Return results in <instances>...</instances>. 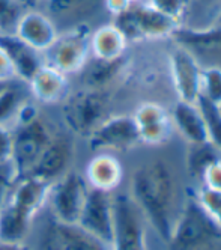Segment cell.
Instances as JSON below:
<instances>
[{
  "label": "cell",
  "mask_w": 221,
  "mask_h": 250,
  "mask_svg": "<svg viewBox=\"0 0 221 250\" xmlns=\"http://www.w3.org/2000/svg\"><path fill=\"white\" fill-rule=\"evenodd\" d=\"M200 97L206 98L217 105L221 103V66H203V69H201Z\"/></svg>",
  "instance_id": "f546056e"
},
{
  "label": "cell",
  "mask_w": 221,
  "mask_h": 250,
  "mask_svg": "<svg viewBox=\"0 0 221 250\" xmlns=\"http://www.w3.org/2000/svg\"><path fill=\"white\" fill-rule=\"evenodd\" d=\"M26 11L21 0H0V33H15Z\"/></svg>",
  "instance_id": "4dcf8cb0"
},
{
  "label": "cell",
  "mask_w": 221,
  "mask_h": 250,
  "mask_svg": "<svg viewBox=\"0 0 221 250\" xmlns=\"http://www.w3.org/2000/svg\"><path fill=\"white\" fill-rule=\"evenodd\" d=\"M18 178L20 176H18L12 162L0 163V208L6 204Z\"/></svg>",
  "instance_id": "836d02e7"
},
{
  "label": "cell",
  "mask_w": 221,
  "mask_h": 250,
  "mask_svg": "<svg viewBox=\"0 0 221 250\" xmlns=\"http://www.w3.org/2000/svg\"><path fill=\"white\" fill-rule=\"evenodd\" d=\"M126 50H128V41L112 20L104 21L92 29V35H90L92 56L113 61L125 56Z\"/></svg>",
  "instance_id": "7402d4cb"
},
{
  "label": "cell",
  "mask_w": 221,
  "mask_h": 250,
  "mask_svg": "<svg viewBox=\"0 0 221 250\" xmlns=\"http://www.w3.org/2000/svg\"><path fill=\"white\" fill-rule=\"evenodd\" d=\"M27 86L33 101L44 105H59L72 91L69 76L48 65L36 71Z\"/></svg>",
  "instance_id": "2e32d148"
},
{
  "label": "cell",
  "mask_w": 221,
  "mask_h": 250,
  "mask_svg": "<svg viewBox=\"0 0 221 250\" xmlns=\"http://www.w3.org/2000/svg\"><path fill=\"white\" fill-rule=\"evenodd\" d=\"M131 5L133 3L130 0H104V9L107 15L110 17V20L121 15L122 12H125Z\"/></svg>",
  "instance_id": "74e56055"
},
{
  "label": "cell",
  "mask_w": 221,
  "mask_h": 250,
  "mask_svg": "<svg viewBox=\"0 0 221 250\" xmlns=\"http://www.w3.org/2000/svg\"><path fill=\"white\" fill-rule=\"evenodd\" d=\"M56 27L60 30L77 26H90L98 21L101 15L107 14L104 0H47L41 8Z\"/></svg>",
  "instance_id": "4fadbf2b"
},
{
  "label": "cell",
  "mask_w": 221,
  "mask_h": 250,
  "mask_svg": "<svg viewBox=\"0 0 221 250\" xmlns=\"http://www.w3.org/2000/svg\"><path fill=\"white\" fill-rule=\"evenodd\" d=\"M74 160H76L74 136L68 131H56L45 151L40 157L38 163L30 172V176L38 178L47 184H53L74 169Z\"/></svg>",
  "instance_id": "30bf717a"
},
{
  "label": "cell",
  "mask_w": 221,
  "mask_h": 250,
  "mask_svg": "<svg viewBox=\"0 0 221 250\" xmlns=\"http://www.w3.org/2000/svg\"><path fill=\"white\" fill-rule=\"evenodd\" d=\"M5 84H6V83H0V91H2V89L5 87Z\"/></svg>",
  "instance_id": "7bdbcfd3"
},
{
  "label": "cell",
  "mask_w": 221,
  "mask_h": 250,
  "mask_svg": "<svg viewBox=\"0 0 221 250\" xmlns=\"http://www.w3.org/2000/svg\"><path fill=\"white\" fill-rule=\"evenodd\" d=\"M89 188L83 173L74 169L69 170L60 180L50 184L45 205L50 216L59 223L77 225Z\"/></svg>",
  "instance_id": "52a82bcc"
},
{
  "label": "cell",
  "mask_w": 221,
  "mask_h": 250,
  "mask_svg": "<svg viewBox=\"0 0 221 250\" xmlns=\"http://www.w3.org/2000/svg\"><path fill=\"white\" fill-rule=\"evenodd\" d=\"M33 100L26 82L14 80L0 91V125L12 128L23 107Z\"/></svg>",
  "instance_id": "cb8c5ba5"
},
{
  "label": "cell",
  "mask_w": 221,
  "mask_h": 250,
  "mask_svg": "<svg viewBox=\"0 0 221 250\" xmlns=\"http://www.w3.org/2000/svg\"><path fill=\"white\" fill-rule=\"evenodd\" d=\"M56 131L58 130L54 128L51 121H48L41 112L12 128L14 148L11 162L18 176L30 175Z\"/></svg>",
  "instance_id": "277c9868"
},
{
  "label": "cell",
  "mask_w": 221,
  "mask_h": 250,
  "mask_svg": "<svg viewBox=\"0 0 221 250\" xmlns=\"http://www.w3.org/2000/svg\"><path fill=\"white\" fill-rule=\"evenodd\" d=\"M128 194L144 222L167 244L185 199L173 166L162 158H151L140 163L131 173Z\"/></svg>",
  "instance_id": "6da1fadb"
},
{
  "label": "cell",
  "mask_w": 221,
  "mask_h": 250,
  "mask_svg": "<svg viewBox=\"0 0 221 250\" xmlns=\"http://www.w3.org/2000/svg\"><path fill=\"white\" fill-rule=\"evenodd\" d=\"M194 196L205 212L221 228V191L199 186L194 190Z\"/></svg>",
  "instance_id": "1f68e13d"
},
{
  "label": "cell",
  "mask_w": 221,
  "mask_h": 250,
  "mask_svg": "<svg viewBox=\"0 0 221 250\" xmlns=\"http://www.w3.org/2000/svg\"><path fill=\"white\" fill-rule=\"evenodd\" d=\"M15 35L35 50L42 53L56 40L59 29L42 9H27L21 20L18 21Z\"/></svg>",
  "instance_id": "ac0fdd59"
},
{
  "label": "cell",
  "mask_w": 221,
  "mask_h": 250,
  "mask_svg": "<svg viewBox=\"0 0 221 250\" xmlns=\"http://www.w3.org/2000/svg\"><path fill=\"white\" fill-rule=\"evenodd\" d=\"M0 48H3L11 59L17 79L21 82L27 83L36 71L44 65L42 53L26 44L15 33H0Z\"/></svg>",
  "instance_id": "ffe728a7"
},
{
  "label": "cell",
  "mask_w": 221,
  "mask_h": 250,
  "mask_svg": "<svg viewBox=\"0 0 221 250\" xmlns=\"http://www.w3.org/2000/svg\"><path fill=\"white\" fill-rule=\"evenodd\" d=\"M48 190L50 184L38 180V178L30 175L21 176L15 183L6 202L32 219H38L40 214L45 209Z\"/></svg>",
  "instance_id": "d6986e66"
},
{
  "label": "cell",
  "mask_w": 221,
  "mask_h": 250,
  "mask_svg": "<svg viewBox=\"0 0 221 250\" xmlns=\"http://www.w3.org/2000/svg\"><path fill=\"white\" fill-rule=\"evenodd\" d=\"M169 66L178 100L197 103L201 86V69H203L200 61L188 48L175 42L169 53Z\"/></svg>",
  "instance_id": "8fae6325"
},
{
  "label": "cell",
  "mask_w": 221,
  "mask_h": 250,
  "mask_svg": "<svg viewBox=\"0 0 221 250\" xmlns=\"http://www.w3.org/2000/svg\"><path fill=\"white\" fill-rule=\"evenodd\" d=\"M35 223L36 219H32L6 202L0 208V240L20 243L29 241Z\"/></svg>",
  "instance_id": "d4e9b609"
},
{
  "label": "cell",
  "mask_w": 221,
  "mask_h": 250,
  "mask_svg": "<svg viewBox=\"0 0 221 250\" xmlns=\"http://www.w3.org/2000/svg\"><path fill=\"white\" fill-rule=\"evenodd\" d=\"M169 113L173 125V131L185 140V144L208 142L205 119L201 116L197 103L176 100Z\"/></svg>",
  "instance_id": "44dd1931"
},
{
  "label": "cell",
  "mask_w": 221,
  "mask_h": 250,
  "mask_svg": "<svg viewBox=\"0 0 221 250\" xmlns=\"http://www.w3.org/2000/svg\"><path fill=\"white\" fill-rule=\"evenodd\" d=\"M172 40L188 48L196 58L203 56H221V27H208V29H188L181 26Z\"/></svg>",
  "instance_id": "603a6c76"
},
{
  "label": "cell",
  "mask_w": 221,
  "mask_h": 250,
  "mask_svg": "<svg viewBox=\"0 0 221 250\" xmlns=\"http://www.w3.org/2000/svg\"><path fill=\"white\" fill-rule=\"evenodd\" d=\"M221 154L220 151L209 142H201V144H187L185 151V170L191 181L201 186L203 175L209 166L220 162Z\"/></svg>",
  "instance_id": "4316f807"
},
{
  "label": "cell",
  "mask_w": 221,
  "mask_h": 250,
  "mask_svg": "<svg viewBox=\"0 0 221 250\" xmlns=\"http://www.w3.org/2000/svg\"><path fill=\"white\" fill-rule=\"evenodd\" d=\"M14 133L12 128L0 125V163H8L12 158Z\"/></svg>",
  "instance_id": "e575fe53"
},
{
  "label": "cell",
  "mask_w": 221,
  "mask_h": 250,
  "mask_svg": "<svg viewBox=\"0 0 221 250\" xmlns=\"http://www.w3.org/2000/svg\"><path fill=\"white\" fill-rule=\"evenodd\" d=\"M27 9H41L47 0H21Z\"/></svg>",
  "instance_id": "ab89813d"
},
{
  "label": "cell",
  "mask_w": 221,
  "mask_h": 250,
  "mask_svg": "<svg viewBox=\"0 0 221 250\" xmlns=\"http://www.w3.org/2000/svg\"><path fill=\"white\" fill-rule=\"evenodd\" d=\"M130 59L125 56L113 61L90 56L83 68L74 76L80 83V87L95 89V91H110L128 73Z\"/></svg>",
  "instance_id": "9a60e30c"
},
{
  "label": "cell",
  "mask_w": 221,
  "mask_h": 250,
  "mask_svg": "<svg viewBox=\"0 0 221 250\" xmlns=\"http://www.w3.org/2000/svg\"><path fill=\"white\" fill-rule=\"evenodd\" d=\"M92 152H125L141 145L133 115H110L86 139Z\"/></svg>",
  "instance_id": "ba28073f"
},
{
  "label": "cell",
  "mask_w": 221,
  "mask_h": 250,
  "mask_svg": "<svg viewBox=\"0 0 221 250\" xmlns=\"http://www.w3.org/2000/svg\"><path fill=\"white\" fill-rule=\"evenodd\" d=\"M60 121L74 137L86 139L98 125L112 115L110 91L79 87L71 91L59 104Z\"/></svg>",
  "instance_id": "3957f363"
},
{
  "label": "cell",
  "mask_w": 221,
  "mask_h": 250,
  "mask_svg": "<svg viewBox=\"0 0 221 250\" xmlns=\"http://www.w3.org/2000/svg\"><path fill=\"white\" fill-rule=\"evenodd\" d=\"M112 21L123 33L128 44L172 38L181 27V23L160 14L146 2L131 5Z\"/></svg>",
  "instance_id": "5b68a950"
},
{
  "label": "cell",
  "mask_w": 221,
  "mask_h": 250,
  "mask_svg": "<svg viewBox=\"0 0 221 250\" xmlns=\"http://www.w3.org/2000/svg\"><path fill=\"white\" fill-rule=\"evenodd\" d=\"M0 250H33L29 241H5L0 240Z\"/></svg>",
  "instance_id": "f35d334b"
},
{
  "label": "cell",
  "mask_w": 221,
  "mask_h": 250,
  "mask_svg": "<svg viewBox=\"0 0 221 250\" xmlns=\"http://www.w3.org/2000/svg\"><path fill=\"white\" fill-rule=\"evenodd\" d=\"M197 105L201 112V116L205 119L208 142L212 144L221 154V113L218 110L217 104L208 101L203 97H199Z\"/></svg>",
  "instance_id": "f1b7e54d"
},
{
  "label": "cell",
  "mask_w": 221,
  "mask_h": 250,
  "mask_svg": "<svg viewBox=\"0 0 221 250\" xmlns=\"http://www.w3.org/2000/svg\"><path fill=\"white\" fill-rule=\"evenodd\" d=\"M212 27H221V12H220V15L217 17V20H215V23H214Z\"/></svg>",
  "instance_id": "60d3db41"
},
{
  "label": "cell",
  "mask_w": 221,
  "mask_h": 250,
  "mask_svg": "<svg viewBox=\"0 0 221 250\" xmlns=\"http://www.w3.org/2000/svg\"><path fill=\"white\" fill-rule=\"evenodd\" d=\"M217 107H218V110H220V113H221V103H220V104H218Z\"/></svg>",
  "instance_id": "ee69618b"
},
{
  "label": "cell",
  "mask_w": 221,
  "mask_h": 250,
  "mask_svg": "<svg viewBox=\"0 0 221 250\" xmlns=\"http://www.w3.org/2000/svg\"><path fill=\"white\" fill-rule=\"evenodd\" d=\"M167 246L170 250H218L221 247V228L200 207L191 188L185 193Z\"/></svg>",
  "instance_id": "7a4b0ae2"
},
{
  "label": "cell",
  "mask_w": 221,
  "mask_h": 250,
  "mask_svg": "<svg viewBox=\"0 0 221 250\" xmlns=\"http://www.w3.org/2000/svg\"><path fill=\"white\" fill-rule=\"evenodd\" d=\"M112 250H147L146 222L128 191H115Z\"/></svg>",
  "instance_id": "9c48e42d"
},
{
  "label": "cell",
  "mask_w": 221,
  "mask_h": 250,
  "mask_svg": "<svg viewBox=\"0 0 221 250\" xmlns=\"http://www.w3.org/2000/svg\"><path fill=\"white\" fill-rule=\"evenodd\" d=\"M133 118L137 125L141 145H162L175 133L169 110L158 103L146 101L139 104Z\"/></svg>",
  "instance_id": "5bb4252c"
},
{
  "label": "cell",
  "mask_w": 221,
  "mask_h": 250,
  "mask_svg": "<svg viewBox=\"0 0 221 250\" xmlns=\"http://www.w3.org/2000/svg\"><path fill=\"white\" fill-rule=\"evenodd\" d=\"M201 186L221 191V160L208 167V170L203 175Z\"/></svg>",
  "instance_id": "d590c367"
},
{
  "label": "cell",
  "mask_w": 221,
  "mask_h": 250,
  "mask_svg": "<svg viewBox=\"0 0 221 250\" xmlns=\"http://www.w3.org/2000/svg\"><path fill=\"white\" fill-rule=\"evenodd\" d=\"M221 12V0H185L182 24L188 29H208L212 27Z\"/></svg>",
  "instance_id": "83f0119b"
},
{
  "label": "cell",
  "mask_w": 221,
  "mask_h": 250,
  "mask_svg": "<svg viewBox=\"0 0 221 250\" xmlns=\"http://www.w3.org/2000/svg\"><path fill=\"white\" fill-rule=\"evenodd\" d=\"M83 176L90 188L115 193L123 181V166L112 152H95L87 162Z\"/></svg>",
  "instance_id": "e0dca14e"
},
{
  "label": "cell",
  "mask_w": 221,
  "mask_h": 250,
  "mask_svg": "<svg viewBox=\"0 0 221 250\" xmlns=\"http://www.w3.org/2000/svg\"><path fill=\"white\" fill-rule=\"evenodd\" d=\"M56 235L59 250H112V244L100 240L80 225L56 222Z\"/></svg>",
  "instance_id": "484cf974"
},
{
  "label": "cell",
  "mask_w": 221,
  "mask_h": 250,
  "mask_svg": "<svg viewBox=\"0 0 221 250\" xmlns=\"http://www.w3.org/2000/svg\"><path fill=\"white\" fill-rule=\"evenodd\" d=\"M90 26H77L60 30L53 44L42 51L44 65H48L60 73L72 77L83 68L92 56L90 51Z\"/></svg>",
  "instance_id": "8992f818"
},
{
  "label": "cell",
  "mask_w": 221,
  "mask_h": 250,
  "mask_svg": "<svg viewBox=\"0 0 221 250\" xmlns=\"http://www.w3.org/2000/svg\"><path fill=\"white\" fill-rule=\"evenodd\" d=\"M14 80H18L14 65L3 48H0V83H9Z\"/></svg>",
  "instance_id": "8d00e7d4"
},
{
  "label": "cell",
  "mask_w": 221,
  "mask_h": 250,
  "mask_svg": "<svg viewBox=\"0 0 221 250\" xmlns=\"http://www.w3.org/2000/svg\"><path fill=\"white\" fill-rule=\"evenodd\" d=\"M144 2L160 14L182 24L183 12H185V0H144Z\"/></svg>",
  "instance_id": "d6a6232c"
},
{
  "label": "cell",
  "mask_w": 221,
  "mask_h": 250,
  "mask_svg": "<svg viewBox=\"0 0 221 250\" xmlns=\"http://www.w3.org/2000/svg\"><path fill=\"white\" fill-rule=\"evenodd\" d=\"M218 250H221V247H220V249H218Z\"/></svg>",
  "instance_id": "f6af8a7d"
},
{
  "label": "cell",
  "mask_w": 221,
  "mask_h": 250,
  "mask_svg": "<svg viewBox=\"0 0 221 250\" xmlns=\"http://www.w3.org/2000/svg\"><path fill=\"white\" fill-rule=\"evenodd\" d=\"M77 225L112 244L115 234V193L89 188Z\"/></svg>",
  "instance_id": "7c38bea8"
},
{
  "label": "cell",
  "mask_w": 221,
  "mask_h": 250,
  "mask_svg": "<svg viewBox=\"0 0 221 250\" xmlns=\"http://www.w3.org/2000/svg\"><path fill=\"white\" fill-rule=\"evenodd\" d=\"M130 2L134 5V3H141V2H144V0H130Z\"/></svg>",
  "instance_id": "b9f144b4"
}]
</instances>
